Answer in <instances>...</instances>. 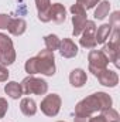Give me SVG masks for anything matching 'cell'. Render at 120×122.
Returning <instances> with one entry per match:
<instances>
[{
    "instance_id": "cell-20",
    "label": "cell",
    "mask_w": 120,
    "mask_h": 122,
    "mask_svg": "<svg viewBox=\"0 0 120 122\" xmlns=\"http://www.w3.org/2000/svg\"><path fill=\"white\" fill-rule=\"evenodd\" d=\"M44 43H45V48L50 50V51H55L60 48V44H61V40L58 36L55 34H48L44 37Z\"/></svg>"
},
{
    "instance_id": "cell-11",
    "label": "cell",
    "mask_w": 120,
    "mask_h": 122,
    "mask_svg": "<svg viewBox=\"0 0 120 122\" xmlns=\"http://www.w3.org/2000/svg\"><path fill=\"white\" fill-rule=\"evenodd\" d=\"M37 11H38V19L42 23L51 21L50 10H51V0H35Z\"/></svg>"
},
{
    "instance_id": "cell-15",
    "label": "cell",
    "mask_w": 120,
    "mask_h": 122,
    "mask_svg": "<svg viewBox=\"0 0 120 122\" xmlns=\"http://www.w3.org/2000/svg\"><path fill=\"white\" fill-rule=\"evenodd\" d=\"M7 30H9L10 34H13V36H21V34H24L26 30H27V23L23 19H11Z\"/></svg>"
},
{
    "instance_id": "cell-9",
    "label": "cell",
    "mask_w": 120,
    "mask_h": 122,
    "mask_svg": "<svg viewBox=\"0 0 120 122\" xmlns=\"http://www.w3.org/2000/svg\"><path fill=\"white\" fill-rule=\"evenodd\" d=\"M96 78H97L99 82H100L102 85H105V87L113 88V87H116V85L119 84V75H117V72H116V71H112V70H107V68L102 70V71L96 75Z\"/></svg>"
},
{
    "instance_id": "cell-16",
    "label": "cell",
    "mask_w": 120,
    "mask_h": 122,
    "mask_svg": "<svg viewBox=\"0 0 120 122\" xmlns=\"http://www.w3.org/2000/svg\"><path fill=\"white\" fill-rule=\"evenodd\" d=\"M20 109L26 117H34L37 112V104L32 98H23L20 102Z\"/></svg>"
},
{
    "instance_id": "cell-10",
    "label": "cell",
    "mask_w": 120,
    "mask_h": 122,
    "mask_svg": "<svg viewBox=\"0 0 120 122\" xmlns=\"http://www.w3.org/2000/svg\"><path fill=\"white\" fill-rule=\"evenodd\" d=\"M58 50H60V54L64 58H74L78 54V46L71 38H62Z\"/></svg>"
},
{
    "instance_id": "cell-14",
    "label": "cell",
    "mask_w": 120,
    "mask_h": 122,
    "mask_svg": "<svg viewBox=\"0 0 120 122\" xmlns=\"http://www.w3.org/2000/svg\"><path fill=\"white\" fill-rule=\"evenodd\" d=\"M50 16H51V20L54 23H58V24L64 23L65 19H66V9L61 3H54V4H51Z\"/></svg>"
},
{
    "instance_id": "cell-8",
    "label": "cell",
    "mask_w": 120,
    "mask_h": 122,
    "mask_svg": "<svg viewBox=\"0 0 120 122\" xmlns=\"http://www.w3.org/2000/svg\"><path fill=\"white\" fill-rule=\"evenodd\" d=\"M95 33H96V24L95 21L88 20L86 24H85V29L81 33V38H79V43L83 48H95L97 44H96V40H95Z\"/></svg>"
},
{
    "instance_id": "cell-24",
    "label": "cell",
    "mask_w": 120,
    "mask_h": 122,
    "mask_svg": "<svg viewBox=\"0 0 120 122\" xmlns=\"http://www.w3.org/2000/svg\"><path fill=\"white\" fill-rule=\"evenodd\" d=\"M10 20H11L10 16L0 13V30H6L9 27V24H10Z\"/></svg>"
},
{
    "instance_id": "cell-23",
    "label": "cell",
    "mask_w": 120,
    "mask_h": 122,
    "mask_svg": "<svg viewBox=\"0 0 120 122\" xmlns=\"http://www.w3.org/2000/svg\"><path fill=\"white\" fill-rule=\"evenodd\" d=\"M100 0H76L78 4H81L85 10H89V9H93L96 4H99Z\"/></svg>"
},
{
    "instance_id": "cell-21",
    "label": "cell",
    "mask_w": 120,
    "mask_h": 122,
    "mask_svg": "<svg viewBox=\"0 0 120 122\" xmlns=\"http://www.w3.org/2000/svg\"><path fill=\"white\" fill-rule=\"evenodd\" d=\"M103 118L106 119V122H120V117H119V112L116 109H113L112 107L110 108H106L103 111H100Z\"/></svg>"
},
{
    "instance_id": "cell-1",
    "label": "cell",
    "mask_w": 120,
    "mask_h": 122,
    "mask_svg": "<svg viewBox=\"0 0 120 122\" xmlns=\"http://www.w3.org/2000/svg\"><path fill=\"white\" fill-rule=\"evenodd\" d=\"M24 70L28 75L34 74H44L47 77H52L55 74V56L54 51L41 50L35 57L26 61Z\"/></svg>"
},
{
    "instance_id": "cell-6",
    "label": "cell",
    "mask_w": 120,
    "mask_h": 122,
    "mask_svg": "<svg viewBox=\"0 0 120 122\" xmlns=\"http://www.w3.org/2000/svg\"><path fill=\"white\" fill-rule=\"evenodd\" d=\"M62 105V99L58 94H50L45 95L41 101V112L47 117H57Z\"/></svg>"
},
{
    "instance_id": "cell-19",
    "label": "cell",
    "mask_w": 120,
    "mask_h": 122,
    "mask_svg": "<svg viewBox=\"0 0 120 122\" xmlns=\"http://www.w3.org/2000/svg\"><path fill=\"white\" fill-rule=\"evenodd\" d=\"M109 11H110V3L107 0L99 1L97 9L95 10V19L96 20H103L109 16Z\"/></svg>"
},
{
    "instance_id": "cell-4",
    "label": "cell",
    "mask_w": 120,
    "mask_h": 122,
    "mask_svg": "<svg viewBox=\"0 0 120 122\" xmlns=\"http://www.w3.org/2000/svg\"><path fill=\"white\" fill-rule=\"evenodd\" d=\"M16 61V50L11 38L7 34L0 33V64L11 65Z\"/></svg>"
},
{
    "instance_id": "cell-22",
    "label": "cell",
    "mask_w": 120,
    "mask_h": 122,
    "mask_svg": "<svg viewBox=\"0 0 120 122\" xmlns=\"http://www.w3.org/2000/svg\"><path fill=\"white\" fill-rule=\"evenodd\" d=\"M112 26V31H119L120 27V13L119 11H113V14L110 16V23Z\"/></svg>"
},
{
    "instance_id": "cell-25",
    "label": "cell",
    "mask_w": 120,
    "mask_h": 122,
    "mask_svg": "<svg viewBox=\"0 0 120 122\" xmlns=\"http://www.w3.org/2000/svg\"><path fill=\"white\" fill-rule=\"evenodd\" d=\"M9 75H10V72H9V70L6 68V65H1V64H0V82L7 81Z\"/></svg>"
},
{
    "instance_id": "cell-7",
    "label": "cell",
    "mask_w": 120,
    "mask_h": 122,
    "mask_svg": "<svg viewBox=\"0 0 120 122\" xmlns=\"http://www.w3.org/2000/svg\"><path fill=\"white\" fill-rule=\"evenodd\" d=\"M88 61H89V71L96 77L102 70L107 68L109 60L107 57L103 54L102 50H92L88 56Z\"/></svg>"
},
{
    "instance_id": "cell-29",
    "label": "cell",
    "mask_w": 120,
    "mask_h": 122,
    "mask_svg": "<svg viewBox=\"0 0 120 122\" xmlns=\"http://www.w3.org/2000/svg\"><path fill=\"white\" fill-rule=\"evenodd\" d=\"M58 122H64V121H58Z\"/></svg>"
},
{
    "instance_id": "cell-18",
    "label": "cell",
    "mask_w": 120,
    "mask_h": 122,
    "mask_svg": "<svg viewBox=\"0 0 120 122\" xmlns=\"http://www.w3.org/2000/svg\"><path fill=\"white\" fill-rule=\"evenodd\" d=\"M4 92H6L10 98H13V99H18V98L23 95L21 85H20L18 82H16V81L7 82V84L4 85Z\"/></svg>"
},
{
    "instance_id": "cell-12",
    "label": "cell",
    "mask_w": 120,
    "mask_h": 122,
    "mask_svg": "<svg viewBox=\"0 0 120 122\" xmlns=\"http://www.w3.org/2000/svg\"><path fill=\"white\" fill-rule=\"evenodd\" d=\"M88 81V75L82 68H75L69 74V82L75 88H82Z\"/></svg>"
},
{
    "instance_id": "cell-26",
    "label": "cell",
    "mask_w": 120,
    "mask_h": 122,
    "mask_svg": "<svg viewBox=\"0 0 120 122\" xmlns=\"http://www.w3.org/2000/svg\"><path fill=\"white\" fill-rule=\"evenodd\" d=\"M7 109H9V104H7V101H6L4 98H0V118H3V117L6 115Z\"/></svg>"
},
{
    "instance_id": "cell-27",
    "label": "cell",
    "mask_w": 120,
    "mask_h": 122,
    "mask_svg": "<svg viewBox=\"0 0 120 122\" xmlns=\"http://www.w3.org/2000/svg\"><path fill=\"white\" fill-rule=\"evenodd\" d=\"M89 122H106V119L103 118V115H96V117H90L89 118Z\"/></svg>"
},
{
    "instance_id": "cell-3",
    "label": "cell",
    "mask_w": 120,
    "mask_h": 122,
    "mask_svg": "<svg viewBox=\"0 0 120 122\" xmlns=\"http://www.w3.org/2000/svg\"><path fill=\"white\" fill-rule=\"evenodd\" d=\"M21 90L24 95H31V94H35V95H45L48 91V84L47 81L41 80V78H37L34 75H28L26 77L23 81H21Z\"/></svg>"
},
{
    "instance_id": "cell-13",
    "label": "cell",
    "mask_w": 120,
    "mask_h": 122,
    "mask_svg": "<svg viewBox=\"0 0 120 122\" xmlns=\"http://www.w3.org/2000/svg\"><path fill=\"white\" fill-rule=\"evenodd\" d=\"M102 51L107 57L109 62H113L116 67H119V44H115V43L109 41L107 44L103 46Z\"/></svg>"
},
{
    "instance_id": "cell-17",
    "label": "cell",
    "mask_w": 120,
    "mask_h": 122,
    "mask_svg": "<svg viewBox=\"0 0 120 122\" xmlns=\"http://www.w3.org/2000/svg\"><path fill=\"white\" fill-rule=\"evenodd\" d=\"M110 34H112V26L110 24H102L99 29H96V33H95L96 44H105Z\"/></svg>"
},
{
    "instance_id": "cell-2",
    "label": "cell",
    "mask_w": 120,
    "mask_h": 122,
    "mask_svg": "<svg viewBox=\"0 0 120 122\" xmlns=\"http://www.w3.org/2000/svg\"><path fill=\"white\" fill-rule=\"evenodd\" d=\"M112 107V98L106 92H95L79 101L75 107L76 117H92L95 112L103 111Z\"/></svg>"
},
{
    "instance_id": "cell-5",
    "label": "cell",
    "mask_w": 120,
    "mask_h": 122,
    "mask_svg": "<svg viewBox=\"0 0 120 122\" xmlns=\"http://www.w3.org/2000/svg\"><path fill=\"white\" fill-rule=\"evenodd\" d=\"M71 13H72V24H74V31H72V34H74L75 37H78V36H81V33L83 31L85 24H86V21H88L86 10H85L81 4L75 3V4L71 6Z\"/></svg>"
},
{
    "instance_id": "cell-28",
    "label": "cell",
    "mask_w": 120,
    "mask_h": 122,
    "mask_svg": "<svg viewBox=\"0 0 120 122\" xmlns=\"http://www.w3.org/2000/svg\"><path fill=\"white\" fill-rule=\"evenodd\" d=\"M89 118L90 117H76L74 118V122H89Z\"/></svg>"
}]
</instances>
